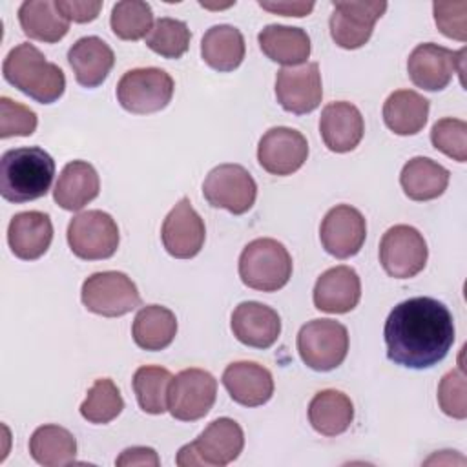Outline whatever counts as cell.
Instances as JSON below:
<instances>
[{
    "label": "cell",
    "mask_w": 467,
    "mask_h": 467,
    "mask_svg": "<svg viewBox=\"0 0 467 467\" xmlns=\"http://www.w3.org/2000/svg\"><path fill=\"white\" fill-rule=\"evenodd\" d=\"M431 142L447 157L465 162L467 161V122L462 119L445 117L434 122L431 130Z\"/></svg>",
    "instance_id": "38"
},
{
    "label": "cell",
    "mask_w": 467,
    "mask_h": 467,
    "mask_svg": "<svg viewBox=\"0 0 467 467\" xmlns=\"http://www.w3.org/2000/svg\"><path fill=\"white\" fill-rule=\"evenodd\" d=\"M84 306L104 317H119L140 305L137 285L124 272L106 270L91 274L80 290Z\"/></svg>",
    "instance_id": "8"
},
{
    "label": "cell",
    "mask_w": 467,
    "mask_h": 467,
    "mask_svg": "<svg viewBox=\"0 0 467 467\" xmlns=\"http://www.w3.org/2000/svg\"><path fill=\"white\" fill-rule=\"evenodd\" d=\"M190 38L192 33L186 22L162 16L146 35V46L164 58H181L188 51Z\"/></svg>",
    "instance_id": "37"
},
{
    "label": "cell",
    "mask_w": 467,
    "mask_h": 467,
    "mask_svg": "<svg viewBox=\"0 0 467 467\" xmlns=\"http://www.w3.org/2000/svg\"><path fill=\"white\" fill-rule=\"evenodd\" d=\"M359 297V275L347 265L325 270L314 286V306L327 314H347L358 306Z\"/></svg>",
    "instance_id": "20"
},
{
    "label": "cell",
    "mask_w": 467,
    "mask_h": 467,
    "mask_svg": "<svg viewBox=\"0 0 467 467\" xmlns=\"http://www.w3.org/2000/svg\"><path fill=\"white\" fill-rule=\"evenodd\" d=\"M217 381L202 368H184L168 387V410L175 420L195 421L204 418L215 403Z\"/></svg>",
    "instance_id": "10"
},
{
    "label": "cell",
    "mask_w": 467,
    "mask_h": 467,
    "mask_svg": "<svg viewBox=\"0 0 467 467\" xmlns=\"http://www.w3.org/2000/svg\"><path fill=\"white\" fill-rule=\"evenodd\" d=\"M206 237V228L201 215L195 212L188 197H182L166 215L161 239L166 252L175 259L195 257Z\"/></svg>",
    "instance_id": "18"
},
{
    "label": "cell",
    "mask_w": 467,
    "mask_h": 467,
    "mask_svg": "<svg viewBox=\"0 0 467 467\" xmlns=\"http://www.w3.org/2000/svg\"><path fill=\"white\" fill-rule=\"evenodd\" d=\"M177 334L175 314L162 305L142 306L131 325V336L137 347L144 350H162L171 345Z\"/></svg>",
    "instance_id": "32"
},
{
    "label": "cell",
    "mask_w": 467,
    "mask_h": 467,
    "mask_svg": "<svg viewBox=\"0 0 467 467\" xmlns=\"http://www.w3.org/2000/svg\"><path fill=\"white\" fill-rule=\"evenodd\" d=\"M465 49L452 51L434 42L418 44L407 60V71L414 86L425 91H441L454 73L463 75Z\"/></svg>",
    "instance_id": "13"
},
{
    "label": "cell",
    "mask_w": 467,
    "mask_h": 467,
    "mask_svg": "<svg viewBox=\"0 0 467 467\" xmlns=\"http://www.w3.org/2000/svg\"><path fill=\"white\" fill-rule=\"evenodd\" d=\"M124 409V400L119 387L109 378L95 379L80 405V414L89 423H109Z\"/></svg>",
    "instance_id": "35"
},
{
    "label": "cell",
    "mask_w": 467,
    "mask_h": 467,
    "mask_svg": "<svg viewBox=\"0 0 467 467\" xmlns=\"http://www.w3.org/2000/svg\"><path fill=\"white\" fill-rule=\"evenodd\" d=\"M119 467H133V465H151L157 467L161 463L157 452L151 447H130L120 452L115 460Z\"/></svg>",
    "instance_id": "43"
},
{
    "label": "cell",
    "mask_w": 467,
    "mask_h": 467,
    "mask_svg": "<svg viewBox=\"0 0 467 467\" xmlns=\"http://www.w3.org/2000/svg\"><path fill=\"white\" fill-rule=\"evenodd\" d=\"M259 7L283 15V16H305L314 9V2H288V0H275V2H259Z\"/></svg>",
    "instance_id": "44"
},
{
    "label": "cell",
    "mask_w": 467,
    "mask_h": 467,
    "mask_svg": "<svg viewBox=\"0 0 467 467\" xmlns=\"http://www.w3.org/2000/svg\"><path fill=\"white\" fill-rule=\"evenodd\" d=\"M400 184L412 201L438 199L449 186V170L429 157H414L401 168Z\"/></svg>",
    "instance_id": "30"
},
{
    "label": "cell",
    "mask_w": 467,
    "mask_h": 467,
    "mask_svg": "<svg viewBox=\"0 0 467 467\" xmlns=\"http://www.w3.org/2000/svg\"><path fill=\"white\" fill-rule=\"evenodd\" d=\"M319 133L330 151H352L365 133L361 111L345 100L327 104L319 117Z\"/></svg>",
    "instance_id": "21"
},
{
    "label": "cell",
    "mask_w": 467,
    "mask_h": 467,
    "mask_svg": "<svg viewBox=\"0 0 467 467\" xmlns=\"http://www.w3.org/2000/svg\"><path fill=\"white\" fill-rule=\"evenodd\" d=\"M173 78L161 67H135L126 71L117 84L119 104L135 115L164 109L173 97Z\"/></svg>",
    "instance_id": "7"
},
{
    "label": "cell",
    "mask_w": 467,
    "mask_h": 467,
    "mask_svg": "<svg viewBox=\"0 0 467 467\" xmlns=\"http://www.w3.org/2000/svg\"><path fill=\"white\" fill-rule=\"evenodd\" d=\"M261 51L274 62L294 67L310 57V36L301 27L270 24L257 35Z\"/></svg>",
    "instance_id": "26"
},
{
    "label": "cell",
    "mask_w": 467,
    "mask_h": 467,
    "mask_svg": "<svg viewBox=\"0 0 467 467\" xmlns=\"http://www.w3.org/2000/svg\"><path fill=\"white\" fill-rule=\"evenodd\" d=\"M387 358L407 368H431L454 343L449 308L434 297H410L398 303L383 327Z\"/></svg>",
    "instance_id": "1"
},
{
    "label": "cell",
    "mask_w": 467,
    "mask_h": 467,
    "mask_svg": "<svg viewBox=\"0 0 467 467\" xmlns=\"http://www.w3.org/2000/svg\"><path fill=\"white\" fill-rule=\"evenodd\" d=\"M223 385L230 398L244 407H259L274 394L270 370L255 361H234L223 372Z\"/></svg>",
    "instance_id": "22"
},
{
    "label": "cell",
    "mask_w": 467,
    "mask_h": 467,
    "mask_svg": "<svg viewBox=\"0 0 467 467\" xmlns=\"http://www.w3.org/2000/svg\"><path fill=\"white\" fill-rule=\"evenodd\" d=\"M57 9L62 13L64 18L77 24L91 22L99 16L102 9L100 0H57Z\"/></svg>",
    "instance_id": "42"
},
{
    "label": "cell",
    "mask_w": 467,
    "mask_h": 467,
    "mask_svg": "<svg viewBox=\"0 0 467 467\" xmlns=\"http://www.w3.org/2000/svg\"><path fill=\"white\" fill-rule=\"evenodd\" d=\"M434 22L438 29L454 40H467V2H434Z\"/></svg>",
    "instance_id": "41"
},
{
    "label": "cell",
    "mask_w": 467,
    "mask_h": 467,
    "mask_svg": "<svg viewBox=\"0 0 467 467\" xmlns=\"http://www.w3.org/2000/svg\"><path fill=\"white\" fill-rule=\"evenodd\" d=\"M202 195L213 208L228 210L234 215L246 213L257 197V184L241 164H219L202 182Z\"/></svg>",
    "instance_id": "11"
},
{
    "label": "cell",
    "mask_w": 467,
    "mask_h": 467,
    "mask_svg": "<svg viewBox=\"0 0 467 467\" xmlns=\"http://www.w3.org/2000/svg\"><path fill=\"white\" fill-rule=\"evenodd\" d=\"M367 237V223L361 212L350 204H337L327 212L319 226L323 248L337 257L348 259L356 255Z\"/></svg>",
    "instance_id": "16"
},
{
    "label": "cell",
    "mask_w": 467,
    "mask_h": 467,
    "mask_svg": "<svg viewBox=\"0 0 467 467\" xmlns=\"http://www.w3.org/2000/svg\"><path fill=\"white\" fill-rule=\"evenodd\" d=\"M2 73L11 86L40 104L58 100L66 89L64 71L46 60L44 53L29 42H22L7 53Z\"/></svg>",
    "instance_id": "3"
},
{
    "label": "cell",
    "mask_w": 467,
    "mask_h": 467,
    "mask_svg": "<svg viewBox=\"0 0 467 467\" xmlns=\"http://www.w3.org/2000/svg\"><path fill=\"white\" fill-rule=\"evenodd\" d=\"M29 452L44 467L69 465L77 456V440L60 425H42L29 438Z\"/></svg>",
    "instance_id": "33"
},
{
    "label": "cell",
    "mask_w": 467,
    "mask_h": 467,
    "mask_svg": "<svg viewBox=\"0 0 467 467\" xmlns=\"http://www.w3.org/2000/svg\"><path fill=\"white\" fill-rule=\"evenodd\" d=\"M246 53L243 33L228 24L212 26L201 40V57L215 71L226 73L241 66Z\"/></svg>",
    "instance_id": "28"
},
{
    "label": "cell",
    "mask_w": 467,
    "mask_h": 467,
    "mask_svg": "<svg viewBox=\"0 0 467 467\" xmlns=\"http://www.w3.org/2000/svg\"><path fill=\"white\" fill-rule=\"evenodd\" d=\"M99 192L100 181L97 170L86 161H71L62 168L58 175L53 199L60 208L77 212L91 202Z\"/></svg>",
    "instance_id": "25"
},
{
    "label": "cell",
    "mask_w": 467,
    "mask_h": 467,
    "mask_svg": "<svg viewBox=\"0 0 467 467\" xmlns=\"http://www.w3.org/2000/svg\"><path fill=\"white\" fill-rule=\"evenodd\" d=\"M292 275V257L283 243L272 237L250 241L239 255L241 281L259 292L283 288Z\"/></svg>",
    "instance_id": "4"
},
{
    "label": "cell",
    "mask_w": 467,
    "mask_h": 467,
    "mask_svg": "<svg viewBox=\"0 0 467 467\" xmlns=\"http://www.w3.org/2000/svg\"><path fill=\"white\" fill-rule=\"evenodd\" d=\"M171 374L164 367L142 365L135 370L131 385L139 401V407L148 414H162L168 410V387Z\"/></svg>",
    "instance_id": "34"
},
{
    "label": "cell",
    "mask_w": 467,
    "mask_h": 467,
    "mask_svg": "<svg viewBox=\"0 0 467 467\" xmlns=\"http://www.w3.org/2000/svg\"><path fill=\"white\" fill-rule=\"evenodd\" d=\"M119 226L102 210L77 213L67 224V244L71 252L86 261L111 257L119 248Z\"/></svg>",
    "instance_id": "9"
},
{
    "label": "cell",
    "mask_w": 467,
    "mask_h": 467,
    "mask_svg": "<svg viewBox=\"0 0 467 467\" xmlns=\"http://www.w3.org/2000/svg\"><path fill=\"white\" fill-rule=\"evenodd\" d=\"M38 124L36 113L15 102L9 97H0V137H29L35 133Z\"/></svg>",
    "instance_id": "39"
},
{
    "label": "cell",
    "mask_w": 467,
    "mask_h": 467,
    "mask_svg": "<svg viewBox=\"0 0 467 467\" xmlns=\"http://www.w3.org/2000/svg\"><path fill=\"white\" fill-rule=\"evenodd\" d=\"M153 13L148 2L122 0L111 9L109 26L111 31L122 40H140L151 31Z\"/></svg>",
    "instance_id": "36"
},
{
    "label": "cell",
    "mask_w": 467,
    "mask_h": 467,
    "mask_svg": "<svg viewBox=\"0 0 467 467\" xmlns=\"http://www.w3.org/2000/svg\"><path fill=\"white\" fill-rule=\"evenodd\" d=\"M243 447L241 425L232 418H217L193 441L179 449L175 462L181 467H224L237 460Z\"/></svg>",
    "instance_id": "5"
},
{
    "label": "cell",
    "mask_w": 467,
    "mask_h": 467,
    "mask_svg": "<svg viewBox=\"0 0 467 467\" xmlns=\"http://www.w3.org/2000/svg\"><path fill=\"white\" fill-rule=\"evenodd\" d=\"M427 243L423 235L409 224L390 226L379 241V263L394 279H409L427 265Z\"/></svg>",
    "instance_id": "12"
},
{
    "label": "cell",
    "mask_w": 467,
    "mask_h": 467,
    "mask_svg": "<svg viewBox=\"0 0 467 467\" xmlns=\"http://www.w3.org/2000/svg\"><path fill=\"white\" fill-rule=\"evenodd\" d=\"M354 420L350 398L336 389L319 390L308 403V421L323 436L343 434Z\"/></svg>",
    "instance_id": "27"
},
{
    "label": "cell",
    "mask_w": 467,
    "mask_h": 467,
    "mask_svg": "<svg viewBox=\"0 0 467 467\" xmlns=\"http://www.w3.org/2000/svg\"><path fill=\"white\" fill-rule=\"evenodd\" d=\"M297 352L317 372L337 368L348 352L347 327L336 319H312L299 328Z\"/></svg>",
    "instance_id": "6"
},
{
    "label": "cell",
    "mask_w": 467,
    "mask_h": 467,
    "mask_svg": "<svg viewBox=\"0 0 467 467\" xmlns=\"http://www.w3.org/2000/svg\"><path fill=\"white\" fill-rule=\"evenodd\" d=\"M55 177L53 157L38 148L7 150L0 159V193L9 202H29L44 197Z\"/></svg>",
    "instance_id": "2"
},
{
    "label": "cell",
    "mask_w": 467,
    "mask_h": 467,
    "mask_svg": "<svg viewBox=\"0 0 467 467\" xmlns=\"http://www.w3.org/2000/svg\"><path fill=\"white\" fill-rule=\"evenodd\" d=\"M53 241V224L44 212H20L13 215L7 226V243L11 252L24 261L42 257Z\"/></svg>",
    "instance_id": "23"
},
{
    "label": "cell",
    "mask_w": 467,
    "mask_h": 467,
    "mask_svg": "<svg viewBox=\"0 0 467 467\" xmlns=\"http://www.w3.org/2000/svg\"><path fill=\"white\" fill-rule=\"evenodd\" d=\"M67 62L80 86L97 88L108 78L115 64V53L102 38L82 36L69 47Z\"/></svg>",
    "instance_id": "24"
},
{
    "label": "cell",
    "mask_w": 467,
    "mask_h": 467,
    "mask_svg": "<svg viewBox=\"0 0 467 467\" xmlns=\"http://www.w3.org/2000/svg\"><path fill=\"white\" fill-rule=\"evenodd\" d=\"M429 100L412 89L390 93L383 104V120L396 135H416L429 119Z\"/></svg>",
    "instance_id": "29"
},
{
    "label": "cell",
    "mask_w": 467,
    "mask_h": 467,
    "mask_svg": "<svg viewBox=\"0 0 467 467\" xmlns=\"http://www.w3.org/2000/svg\"><path fill=\"white\" fill-rule=\"evenodd\" d=\"M232 332L246 347L268 348L281 334L279 314L259 301H243L232 312Z\"/></svg>",
    "instance_id": "19"
},
{
    "label": "cell",
    "mask_w": 467,
    "mask_h": 467,
    "mask_svg": "<svg viewBox=\"0 0 467 467\" xmlns=\"http://www.w3.org/2000/svg\"><path fill=\"white\" fill-rule=\"evenodd\" d=\"M308 157L305 135L288 126L270 128L257 144V161L272 175L285 177L297 171Z\"/></svg>",
    "instance_id": "15"
},
{
    "label": "cell",
    "mask_w": 467,
    "mask_h": 467,
    "mask_svg": "<svg viewBox=\"0 0 467 467\" xmlns=\"http://www.w3.org/2000/svg\"><path fill=\"white\" fill-rule=\"evenodd\" d=\"M18 22L26 36L47 44L62 40L69 31V20L62 16L51 0H27L18 7Z\"/></svg>",
    "instance_id": "31"
},
{
    "label": "cell",
    "mask_w": 467,
    "mask_h": 467,
    "mask_svg": "<svg viewBox=\"0 0 467 467\" xmlns=\"http://www.w3.org/2000/svg\"><path fill=\"white\" fill-rule=\"evenodd\" d=\"M438 403L441 410L456 420H465L467 401H465V376L462 368L447 372L438 387Z\"/></svg>",
    "instance_id": "40"
},
{
    "label": "cell",
    "mask_w": 467,
    "mask_h": 467,
    "mask_svg": "<svg viewBox=\"0 0 467 467\" xmlns=\"http://www.w3.org/2000/svg\"><path fill=\"white\" fill-rule=\"evenodd\" d=\"M275 97L281 108L294 115L314 111L323 99L319 64L310 62L301 67H283L275 75Z\"/></svg>",
    "instance_id": "17"
},
{
    "label": "cell",
    "mask_w": 467,
    "mask_h": 467,
    "mask_svg": "<svg viewBox=\"0 0 467 467\" xmlns=\"http://www.w3.org/2000/svg\"><path fill=\"white\" fill-rule=\"evenodd\" d=\"M330 36L343 49H358L365 46L374 31V24L387 11V2L343 0L332 4Z\"/></svg>",
    "instance_id": "14"
}]
</instances>
